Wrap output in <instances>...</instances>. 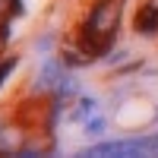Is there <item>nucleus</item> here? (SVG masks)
Listing matches in <instances>:
<instances>
[{
    "label": "nucleus",
    "instance_id": "nucleus-1",
    "mask_svg": "<svg viewBox=\"0 0 158 158\" xmlns=\"http://www.w3.org/2000/svg\"><path fill=\"white\" fill-rule=\"evenodd\" d=\"M123 16V3L120 0H98L95 6L89 10V16L79 29V44L89 57H98L101 51H108L114 35H117V25H120Z\"/></svg>",
    "mask_w": 158,
    "mask_h": 158
},
{
    "label": "nucleus",
    "instance_id": "nucleus-2",
    "mask_svg": "<svg viewBox=\"0 0 158 158\" xmlns=\"http://www.w3.org/2000/svg\"><path fill=\"white\" fill-rule=\"evenodd\" d=\"M0 51H3V38H0Z\"/></svg>",
    "mask_w": 158,
    "mask_h": 158
}]
</instances>
